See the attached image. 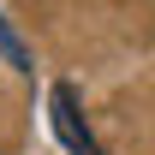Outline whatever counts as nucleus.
I'll return each mask as SVG.
<instances>
[{
  "label": "nucleus",
  "mask_w": 155,
  "mask_h": 155,
  "mask_svg": "<svg viewBox=\"0 0 155 155\" xmlns=\"http://www.w3.org/2000/svg\"><path fill=\"white\" fill-rule=\"evenodd\" d=\"M54 131H60V143H66L72 155H101L96 137H90V125H84V107H78L72 84H54Z\"/></svg>",
  "instance_id": "nucleus-1"
},
{
  "label": "nucleus",
  "mask_w": 155,
  "mask_h": 155,
  "mask_svg": "<svg viewBox=\"0 0 155 155\" xmlns=\"http://www.w3.org/2000/svg\"><path fill=\"white\" fill-rule=\"evenodd\" d=\"M0 54L12 60V66H18V72H30V54H24V42L12 36V30H6V18H0Z\"/></svg>",
  "instance_id": "nucleus-2"
}]
</instances>
